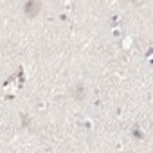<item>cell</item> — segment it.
Listing matches in <instances>:
<instances>
[{"label":"cell","instance_id":"cell-1","mask_svg":"<svg viewBox=\"0 0 153 153\" xmlns=\"http://www.w3.org/2000/svg\"><path fill=\"white\" fill-rule=\"evenodd\" d=\"M38 11H40V2H36V0H29L27 6H25V13L29 16H36Z\"/></svg>","mask_w":153,"mask_h":153}]
</instances>
